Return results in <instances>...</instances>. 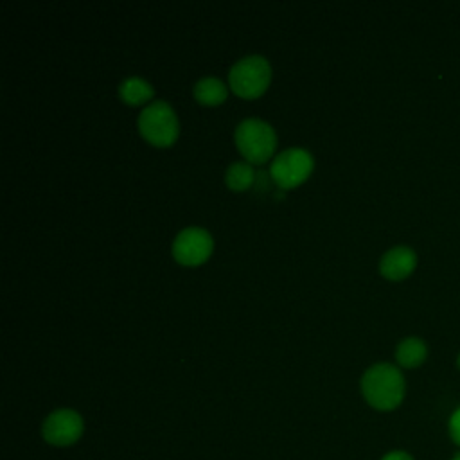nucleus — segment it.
I'll return each instance as SVG.
<instances>
[{
    "label": "nucleus",
    "mask_w": 460,
    "mask_h": 460,
    "mask_svg": "<svg viewBox=\"0 0 460 460\" xmlns=\"http://www.w3.org/2000/svg\"><path fill=\"white\" fill-rule=\"evenodd\" d=\"M226 95H228L226 86L216 77H205L198 81L194 86L196 101L205 106H217L226 99Z\"/></svg>",
    "instance_id": "11"
},
{
    "label": "nucleus",
    "mask_w": 460,
    "mask_h": 460,
    "mask_svg": "<svg viewBox=\"0 0 460 460\" xmlns=\"http://www.w3.org/2000/svg\"><path fill=\"white\" fill-rule=\"evenodd\" d=\"M214 250V241L210 234L203 228H185L172 243V257L183 266L203 264Z\"/></svg>",
    "instance_id": "7"
},
{
    "label": "nucleus",
    "mask_w": 460,
    "mask_h": 460,
    "mask_svg": "<svg viewBox=\"0 0 460 460\" xmlns=\"http://www.w3.org/2000/svg\"><path fill=\"white\" fill-rule=\"evenodd\" d=\"M381 460H413L411 456H410V453H406V451H401V449H395V451H390V453H386Z\"/></svg>",
    "instance_id": "14"
},
{
    "label": "nucleus",
    "mask_w": 460,
    "mask_h": 460,
    "mask_svg": "<svg viewBox=\"0 0 460 460\" xmlns=\"http://www.w3.org/2000/svg\"><path fill=\"white\" fill-rule=\"evenodd\" d=\"M140 135L156 147H169L178 138V119L165 101H155L146 106L138 117Z\"/></svg>",
    "instance_id": "3"
},
{
    "label": "nucleus",
    "mask_w": 460,
    "mask_h": 460,
    "mask_svg": "<svg viewBox=\"0 0 460 460\" xmlns=\"http://www.w3.org/2000/svg\"><path fill=\"white\" fill-rule=\"evenodd\" d=\"M84 424L83 417L70 408H61L52 411L41 426L43 438L52 446H72L75 444L83 435Z\"/></svg>",
    "instance_id": "6"
},
{
    "label": "nucleus",
    "mask_w": 460,
    "mask_h": 460,
    "mask_svg": "<svg viewBox=\"0 0 460 460\" xmlns=\"http://www.w3.org/2000/svg\"><path fill=\"white\" fill-rule=\"evenodd\" d=\"M449 437L456 446H460V406L449 417Z\"/></svg>",
    "instance_id": "13"
},
{
    "label": "nucleus",
    "mask_w": 460,
    "mask_h": 460,
    "mask_svg": "<svg viewBox=\"0 0 460 460\" xmlns=\"http://www.w3.org/2000/svg\"><path fill=\"white\" fill-rule=\"evenodd\" d=\"M361 392L372 408L390 411L402 402L404 377L395 365L376 363L363 374Z\"/></svg>",
    "instance_id": "1"
},
{
    "label": "nucleus",
    "mask_w": 460,
    "mask_h": 460,
    "mask_svg": "<svg viewBox=\"0 0 460 460\" xmlns=\"http://www.w3.org/2000/svg\"><path fill=\"white\" fill-rule=\"evenodd\" d=\"M428 356V347L420 338H406L395 349V359L404 368H415L424 363Z\"/></svg>",
    "instance_id": "9"
},
{
    "label": "nucleus",
    "mask_w": 460,
    "mask_h": 460,
    "mask_svg": "<svg viewBox=\"0 0 460 460\" xmlns=\"http://www.w3.org/2000/svg\"><path fill=\"white\" fill-rule=\"evenodd\" d=\"M313 167V156L305 149L291 147L273 160L270 174L280 189H293L309 178Z\"/></svg>",
    "instance_id": "5"
},
{
    "label": "nucleus",
    "mask_w": 460,
    "mask_h": 460,
    "mask_svg": "<svg viewBox=\"0 0 460 460\" xmlns=\"http://www.w3.org/2000/svg\"><path fill=\"white\" fill-rule=\"evenodd\" d=\"M255 180V172L250 164L244 162H235L226 169L225 181L232 190H246L252 187Z\"/></svg>",
    "instance_id": "12"
},
{
    "label": "nucleus",
    "mask_w": 460,
    "mask_h": 460,
    "mask_svg": "<svg viewBox=\"0 0 460 460\" xmlns=\"http://www.w3.org/2000/svg\"><path fill=\"white\" fill-rule=\"evenodd\" d=\"M456 365H458V368H460V354H458V358H456Z\"/></svg>",
    "instance_id": "15"
},
{
    "label": "nucleus",
    "mask_w": 460,
    "mask_h": 460,
    "mask_svg": "<svg viewBox=\"0 0 460 460\" xmlns=\"http://www.w3.org/2000/svg\"><path fill=\"white\" fill-rule=\"evenodd\" d=\"M417 266V255L408 246H395L388 250L379 262V271L388 280H402L413 273Z\"/></svg>",
    "instance_id": "8"
},
{
    "label": "nucleus",
    "mask_w": 460,
    "mask_h": 460,
    "mask_svg": "<svg viewBox=\"0 0 460 460\" xmlns=\"http://www.w3.org/2000/svg\"><path fill=\"white\" fill-rule=\"evenodd\" d=\"M228 81L235 95L243 99H257L266 92L271 81L270 63L262 56H248L230 68Z\"/></svg>",
    "instance_id": "4"
},
{
    "label": "nucleus",
    "mask_w": 460,
    "mask_h": 460,
    "mask_svg": "<svg viewBox=\"0 0 460 460\" xmlns=\"http://www.w3.org/2000/svg\"><path fill=\"white\" fill-rule=\"evenodd\" d=\"M453 460H460V453H458V455H456Z\"/></svg>",
    "instance_id": "16"
},
{
    "label": "nucleus",
    "mask_w": 460,
    "mask_h": 460,
    "mask_svg": "<svg viewBox=\"0 0 460 460\" xmlns=\"http://www.w3.org/2000/svg\"><path fill=\"white\" fill-rule=\"evenodd\" d=\"M235 146L248 162L264 164L275 153L277 135L264 120L246 119L235 129Z\"/></svg>",
    "instance_id": "2"
},
{
    "label": "nucleus",
    "mask_w": 460,
    "mask_h": 460,
    "mask_svg": "<svg viewBox=\"0 0 460 460\" xmlns=\"http://www.w3.org/2000/svg\"><path fill=\"white\" fill-rule=\"evenodd\" d=\"M119 95L120 99L129 104V106H138V104H144L147 101L153 99L155 95V90L153 86L144 81L142 77H128L120 83L119 86Z\"/></svg>",
    "instance_id": "10"
}]
</instances>
